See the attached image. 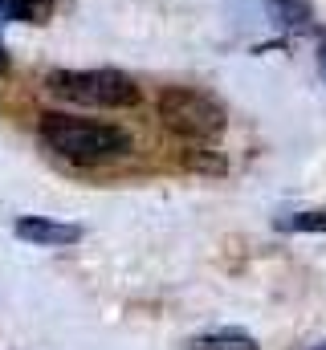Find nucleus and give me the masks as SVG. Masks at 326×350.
<instances>
[{"label":"nucleus","mask_w":326,"mask_h":350,"mask_svg":"<svg viewBox=\"0 0 326 350\" xmlns=\"http://www.w3.org/2000/svg\"><path fill=\"white\" fill-rule=\"evenodd\" d=\"M41 143L70 159V163H110L123 159L131 151V135L106 122H90V118H74V114H41Z\"/></svg>","instance_id":"f257e3e1"},{"label":"nucleus","mask_w":326,"mask_h":350,"mask_svg":"<svg viewBox=\"0 0 326 350\" xmlns=\"http://www.w3.org/2000/svg\"><path fill=\"white\" fill-rule=\"evenodd\" d=\"M45 86L78 106H106V110L139 106V86L118 70H53Z\"/></svg>","instance_id":"f03ea898"},{"label":"nucleus","mask_w":326,"mask_h":350,"mask_svg":"<svg viewBox=\"0 0 326 350\" xmlns=\"http://www.w3.org/2000/svg\"><path fill=\"white\" fill-rule=\"evenodd\" d=\"M160 118L163 126L179 139H216L225 131V106L204 94V90H188V86H171L160 94Z\"/></svg>","instance_id":"7ed1b4c3"},{"label":"nucleus","mask_w":326,"mask_h":350,"mask_svg":"<svg viewBox=\"0 0 326 350\" xmlns=\"http://www.w3.org/2000/svg\"><path fill=\"white\" fill-rule=\"evenodd\" d=\"M12 232L29 245H41V249H62V245H74L82 241L78 224H66V220H49V216H21L12 224Z\"/></svg>","instance_id":"20e7f679"},{"label":"nucleus","mask_w":326,"mask_h":350,"mask_svg":"<svg viewBox=\"0 0 326 350\" xmlns=\"http://www.w3.org/2000/svg\"><path fill=\"white\" fill-rule=\"evenodd\" d=\"M184 350H261V347H257V338H249L241 330H212V334L188 338Z\"/></svg>","instance_id":"39448f33"},{"label":"nucleus","mask_w":326,"mask_h":350,"mask_svg":"<svg viewBox=\"0 0 326 350\" xmlns=\"http://www.w3.org/2000/svg\"><path fill=\"white\" fill-rule=\"evenodd\" d=\"M4 21H25V25H45L53 16V0H0Z\"/></svg>","instance_id":"423d86ee"},{"label":"nucleus","mask_w":326,"mask_h":350,"mask_svg":"<svg viewBox=\"0 0 326 350\" xmlns=\"http://www.w3.org/2000/svg\"><path fill=\"white\" fill-rule=\"evenodd\" d=\"M269 12L286 29H310L314 25V4L310 0H269Z\"/></svg>","instance_id":"0eeeda50"},{"label":"nucleus","mask_w":326,"mask_h":350,"mask_svg":"<svg viewBox=\"0 0 326 350\" xmlns=\"http://www.w3.org/2000/svg\"><path fill=\"white\" fill-rule=\"evenodd\" d=\"M277 228H281V232H326V208H314V212H290V216H277Z\"/></svg>","instance_id":"6e6552de"},{"label":"nucleus","mask_w":326,"mask_h":350,"mask_svg":"<svg viewBox=\"0 0 326 350\" xmlns=\"http://www.w3.org/2000/svg\"><path fill=\"white\" fill-rule=\"evenodd\" d=\"M318 74H323V82H326V41H323V49H318Z\"/></svg>","instance_id":"1a4fd4ad"},{"label":"nucleus","mask_w":326,"mask_h":350,"mask_svg":"<svg viewBox=\"0 0 326 350\" xmlns=\"http://www.w3.org/2000/svg\"><path fill=\"white\" fill-rule=\"evenodd\" d=\"M4 70H8V53H4V41H0V78H4Z\"/></svg>","instance_id":"9d476101"},{"label":"nucleus","mask_w":326,"mask_h":350,"mask_svg":"<svg viewBox=\"0 0 326 350\" xmlns=\"http://www.w3.org/2000/svg\"><path fill=\"white\" fill-rule=\"evenodd\" d=\"M310 350H326V342H318V347H310Z\"/></svg>","instance_id":"9b49d317"}]
</instances>
